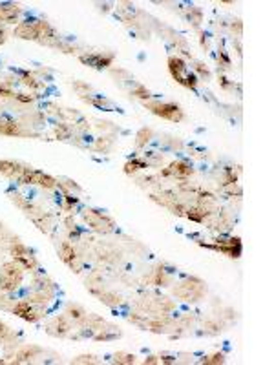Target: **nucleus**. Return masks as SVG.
I'll list each match as a JSON object with an SVG mask.
<instances>
[{"label":"nucleus","instance_id":"nucleus-8","mask_svg":"<svg viewBox=\"0 0 274 365\" xmlns=\"http://www.w3.org/2000/svg\"><path fill=\"white\" fill-rule=\"evenodd\" d=\"M194 173V168H192V164L185 163V161H174L170 163L166 168H163L159 172L161 177H176L179 181H185L188 179Z\"/></svg>","mask_w":274,"mask_h":365},{"label":"nucleus","instance_id":"nucleus-5","mask_svg":"<svg viewBox=\"0 0 274 365\" xmlns=\"http://www.w3.org/2000/svg\"><path fill=\"white\" fill-rule=\"evenodd\" d=\"M201 246L210 248V250L221 252V254L228 256V258H239L242 256V241L239 237H230V239H225V241H216L214 245H205V243H199Z\"/></svg>","mask_w":274,"mask_h":365},{"label":"nucleus","instance_id":"nucleus-6","mask_svg":"<svg viewBox=\"0 0 274 365\" xmlns=\"http://www.w3.org/2000/svg\"><path fill=\"white\" fill-rule=\"evenodd\" d=\"M59 258L62 263H66L70 267V269L73 270V272H81L82 270V260L81 256L77 254V250H75V246L72 245L70 241H64L62 245L59 246Z\"/></svg>","mask_w":274,"mask_h":365},{"label":"nucleus","instance_id":"nucleus-39","mask_svg":"<svg viewBox=\"0 0 274 365\" xmlns=\"http://www.w3.org/2000/svg\"><path fill=\"white\" fill-rule=\"evenodd\" d=\"M143 363H145V365L159 363V356H148V358H145V360H143Z\"/></svg>","mask_w":274,"mask_h":365},{"label":"nucleus","instance_id":"nucleus-24","mask_svg":"<svg viewBox=\"0 0 274 365\" xmlns=\"http://www.w3.org/2000/svg\"><path fill=\"white\" fill-rule=\"evenodd\" d=\"M97 298H99V300L102 301L105 305L112 307V309L121 305V296H119V294H115V292H112V290H102Z\"/></svg>","mask_w":274,"mask_h":365},{"label":"nucleus","instance_id":"nucleus-22","mask_svg":"<svg viewBox=\"0 0 274 365\" xmlns=\"http://www.w3.org/2000/svg\"><path fill=\"white\" fill-rule=\"evenodd\" d=\"M185 17H187V20L192 24V27L199 29V24L203 22V11H201V8L192 6V8H188V11L185 13Z\"/></svg>","mask_w":274,"mask_h":365},{"label":"nucleus","instance_id":"nucleus-23","mask_svg":"<svg viewBox=\"0 0 274 365\" xmlns=\"http://www.w3.org/2000/svg\"><path fill=\"white\" fill-rule=\"evenodd\" d=\"M152 137H154V130L152 128H141L135 133V146L137 148H146V144L152 141Z\"/></svg>","mask_w":274,"mask_h":365},{"label":"nucleus","instance_id":"nucleus-2","mask_svg":"<svg viewBox=\"0 0 274 365\" xmlns=\"http://www.w3.org/2000/svg\"><path fill=\"white\" fill-rule=\"evenodd\" d=\"M24 279V267L18 261H8L0 269V292H15Z\"/></svg>","mask_w":274,"mask_h":365},{"label":"nucleus","instance_id":"nucleus-9","mask_svg":"<svg viewBox=\"0 0 274 365\" xmlns=\"http://www.w3.org/2000/svg\"><path fill=\"white\" fill-rule=\"evenodd\" d=\"M11 310H13V314H17L18 318L26 319V321H29V323H35V321H39V319L42 318L41 310L35 309V307H33L27 300H18L17 303H13Z\"/></svg>","mask_w":274,"mask_h":365},{"label":"nucleus","instance_id":"nucleus-26","mask_svg":"<svg viewBox=\"0 0 274 365\" xmlns=\"http://www.w3.org/2000/svg\"><path fill=\"white\" fill-rule=\"evenodd\" d=\"M15 261H18V263L22 265L24 270H37L39 269V261H37V258L31 254V252H29V254L20 256V258H15Z\"/></svg>","mask_w":274,"mask_h":365},{"label":"nucleus","instance_id":"nucleus-33","mask_svg":"<svg viewBox=\"0 0 274 365\" xmlns=\"http://www.w3.org/2000/svg\"><path fill=\"white\" fill-rule=\"evenodd\" d=\"M13 340H15L13 331L4 321H0V342H13Z\"/></svg>","mask_w":274,"mask_h":365},{"label":"nucleus","instance_id":"nucleus-19","mask_svg":"<svg viewBox=\"0 0 274 365\" xmlns=\"http://www.w3.org/2000/svg\"><path fill=\"white\" fill-rule=\"evenodd\" d=\"M119 336H121V331H117V327H114V325H108V328H99V333L93 334V340H97V342H110V340H115Z\"/></svg>","mask_w":274,"mask_h":365},{"label":"nucleus","instance_id":"nucleus-36","mask_svg":"<svg viewBox=\"0 0 274 365\" xmlns=\"http://www.w3.org/2000/svg\"><path fill=\"white\" fill-rule=\"evenodd\" d=\"M72 363H99V360H97L93 354H82V356H77V358H73Z\"/></svg>","mask_w":274,"mask_h":365},{"label":"nucleus","instance_id":"nucleus-1","mask_svg":"<svg viewBox=\"0 0 274 365\" xmlns=\"http://www.w3.org/2000/svg\"><path fill=\"white\" fill-rule=\"evenodd\" d=\"M172 294L185 303H197L207 296V283L196 276H190L185 281L178 283L172 288Z\"/></svg>","mask_w":274,"mask_h":365},{"label":"nucleus","instance_id":"nucleus-40","mask_svg":"<svg viewBox=\"0 0 274 365\" xmlns=\"http://www.w3.org/2000/svg\"><path fill=\"white\" fill-rule=\"evenodd\" d=\"M219 84H221V88H225V90L234 88V84H228L227 82V77H225V75H219Z\"/></svg>","mask_w":274,"mask_h":365},{"label":"nucleus","instance_id":"nucleus-42","mask_svg":"<svg viewBox=\"0 0 274 365\" xmlns=\"http://www.w3.org/2000/svg\"><path fill=\"white\" fill-rule=\"evenodd\" d=\"M66 228L68 230H72V228H75V221H73V217L70 215V217H66Z\"/></svg>","mask_w":274,"mask_h":365},{"label":"nucleus","instance_id":"nucleus-21","mask_svg":"<svg viewBox=\"0 0 274 365\" xmlns=\"http://www.w3.org/2000/svg\"><path fill=\"white\" fill-rule=\"evenodd\" d=\"M114 135H102L99 139H95V144H93V150L99 152V154H108L114 146Z\"/></svg>","mask_w":274,"mask_h":365},{"label":"nucleus","instance_id":"nucleus-35","mask_svg":"<svg viewBox=\"0 0 274 365\" xmlns=\"http://www.w3.org/2000/svg\"><path fill=\"white\" fill-rule=\"evenodd\" d=\"M203 363H207V365L225 363V354H221V352H216V354H212V356H207L205 360H203Z\"/></svg>","mask_w":274,"mask_h":365},{"label":"nucleus","instance_id":"nucleus-12","mask_svg":"<svg viewBox=\"0 0 274 365\" xmlns=\"http://www.w3.org/2000/svg\"><path fill=\"white\" fill-rule=\"evenodd\" d=\"M0 135L24 137V135H29V133L24 132L22 124L17 123V121H15V119H11L9 115H0Z\"/></svg>","mask_w":274,"mask_h":365},{"label":"nucleus","instance_id":"nucleus-29","mask_svg":"<svg viewBox=\"0 0 274 365\" xmlns=\"http://www.w3.org/2000/svg\"><path fill=\"white\" fill-rule=\"evenodd\" d=\"M194 73H196L197 79H201V81H209V79L212 77L210 69L207 68L203 62H199V60H196V62H194Z\"/></svg>","mask_w":274,"mask_h":365},{"label":"nucleus","instance_id":"nucleus-14","mask_svg":"<svg viewBox=\"0 0 274 365\" xmlns=\"http://www.w3.org/2000/svg\"><path fill=\"white\" fill-rule=\"evenodd\" d=\"M39 354H42V347L24 345L15 352L13 360H9V363H27V361H33V358H37Z\"/></svg>","mask_w":274,"mask_h":365},{"label":"nucleus","instance_id":"nucleus-3","mask_svg":"<svg viewBox=\"0 0 274 365\" xmlns=\"http://www.w3.org/2000/svg\"><path fill=\"white\" fill-rule=\"evenodd\" d=\"M146 110H150L152 114L157 115L161 119H166L170 123H181L185 119V112L181 110V106L176 102H161V100H145L143 102Z\"/></svg>","mask_w":274,"mask_h":365},{"label":"nucleus","instance_id":"nucleus-16","mask_svg":"<svg viewBox=\"0 0 274 365\" xmlns=\"http://www.w3.org/2000/svg\"><path fill=\"white\" fill-rule=\"evenodd\" d=\"M145 281L152 283V285H155V287H168L170 285V278L166 276V270L163 269V267H157V269L152 270V274L148 276V278H145Z\"/></svg>","mask_w":274,"mask_h":365},{"label":"nucleus","instance_id":"nucleus-10","mask_svg":"<svg viewBox=\"0 0 274 365\" xmlns=\"http://www.w3.org/2000/svg\"><path fill=\"white\" fill-rule=\"evenodd\" d=\"M72 328H73L72 321H70L68 314L64 312V314H60V316H57V318L51 319L50 323H48V327H46V333L51 334V336L64 338V336H68Z\"/></svg>","mask_w":274,"mask_h":365},{"label":"nucleus","instance_id":"nucleus-25","mask_svg":"<svg viewBox=\"0 0 274 365\" xmlns=\"http://www.w3.org/2000/svg\"><path fill=\"white\" fill-rule=\"evenodd\" d=\"M73 135V128L68 123H57L55 124V137L59 141H68Z\"/></svg>","mask_w":274,"mask_h":365},{"label":"nucleus","instance_id":"nucleus-38","mask_svg":"<svg viewBox=\"0 0 274 365\" xmlns=\"http://www.w3.org/2000/svg\"><path fill=\"white\" fill-rule=\"evenodd\" d=\"M110 124H112V123H105V121L100 123V121H97V128H99V130H112V132H115L117 128H115V126H110Z\"/></svg>","mask_w":274,"mask_h":365},{"label":"nucleus","instance_id":"nucleus-17","mask_svg":"<svg viewBox=\"0 0 274 365\" xmlns=\"http://www.w3.org/2000/svg\"><path fill=\"white\" fill-rule=\"evenodd\" d=\"M210 214H212V212H209V210L203 208V206L196 205V206H188L185 217H188L190 221H196V223H203Z\"/></svg>","mask_w":274,"mask_h":365},{"label":"nucleus","instance_id":"nucleus-15","mask_svg":"<svg viewBox=\"0 0 274 365\" xmlns=\"http://www.w3.org/2000/svg\"><path fill=\"white\" fill-rule=\"evenodd\" d=\"M20 13H22V8L18 4H13V2H0V22H8V24L17 22Z\"/></svg>","mask_w":274,"mask_h":365},{"label":"nucleus","instance_id":"nucleus-20","mask_svg":"<svg viewBox=\"0 0 274 365\" xmlns=\"http://www.w3.org/2000/svg\"><path fill=\"white\" fill-rule=\"evenodd\" d=\"M148 166H150V164H148L146 159L132 157V161H126V164H124V173H126V175H133V173H137L139 170H145L148 168Z\"/></svg>","mask_w":274,"mask_h":365},{"label":"nucleus","instance_id":"nucleus-34","mask_svg":"<svg viewBox=\"0 0 274 365\" xmlns=\"http://www.w3.org/2000/svg\"><path fill=\"white\" fill-rule=\"evenodd\" d=\"M73 90L77 91L79 97H86L91 91V86L90 84H84V82H81V81H75L73 82Z\"/></svg>","mask_w":274,"mask_h":365},{"label":"nucleus","instance_id":"nucleus-41","mask_svg":"<svg viewBox=\"0 0 274 365\" xmlns=\"http://www.w3.org/2000/svg\"><path fill=\"white\" fill-rule=\"evenodd\" d=\"M6 39H8V33H6V29L2 26H0V46L4 44L6 42Z\"/></svg>","mask_w":274,"mask_h":365},{"label":"nucleus","instance_id":"nucleus-28","mask_svg":"<svg viewBox=\"0 0 274 365\" xmlns=\"http://www.w3.org/2000/svg\"><path fill=\"white\" fill-rule=\"evenodd\" d=\"M130 93H132L133 97H137V99H141L143 102L145 100H150L152 97H154V93H152L150 90L146 86H143V84H133V88L130 90Z\"/></svg>","mask_w":274,"mask_h":365},{"label":"nucleus","instance_id":"nucleus-30","mask_svg":"<svg viewBox=\"0 0 274 365\" xmlns=\"http://www.w3.org/2000/svg\"><path fill=\"white\" fill-rule=\"evenodd\" d=\"M114 361L115 363H121V365H132V363H135V356L130 354V352L119 351L114 354Z\"/></svg>","mask_w":274,"mask_h":365},{"label":"nucleus","instance_id":"nucleus-27","mask_svg":"<svg viewBox=\"0 0 274 365\" xmlns=\"http://www.w3.org/2000/svg\"><path fill=\"white\" fill-rule=\"evenodd\" d=\"M203 331H205L207 334H219L223 331V323L216 318H209L203 321Z\"/></svg>","mask_w":274,"mask_h":365},{"label":"nucleus","instance_id":"nucleus-11","mask_svg":"<svg viewBox=\"0 0 274 365\" xmlns=\"http://www.w3.org/2000/svg\"><path fill=\"white\" fill-rule=\"evenodd\" d=\"M168 71H170V75L176 79L178 84H181V86L187 88L188 68H187V62H185L181 57H178V55H170L168 57Z\"/></svg>","mask_w":274,"mask_h":365},{"label":"nucleus","instance_id":"nucleus-31","mask_svg":"<svg viewBox=\"0 0 274 365\" xmlns=\"http://www.w3.org/2000/svg\"><path fill=\"white\" fill-rule=\"evenodd\" d=\"M9 252H11V256H13V260L15 258H20V256H24V254H29V248H27L26 245H22L20 241H15L13 245L9 246Z\"/></svg>","mask_w":274,"mask_h":365},{"label":"nucleus","instance_id":"nucleus-4","mask_svg":"<svg viewBox=\"0 0 274 365\" xmlns=\"http://www.w3.org/2000/svg\"><path fill=\"white\" fill-rule=\"evenodd\" d=\"M82 217H84V221H86L88 225H90L95 232H100V234H108L114 230L115 223L114 219L108 217L106 214H102L100 210H93V208H88L82 212Z\"/></svg>","mask_w":274,"mask_h":365},{"label":"nucleus","instance_id":"nucleus-18","mask_svg":"<svg viewBox=\"0 0 274 365\" xmlns=\"http://www.w3.org/2000/svg\"><path fill=\"white\" fill-rule=\"evenodd\" d=\"M66 314H68L70 319H73L75 323L81 325L82 321H84V318H86V310H84V307H81L79 303H70L68 309H66Z\"/></svg>","mask_w":274,"mask_h":365},{"label":"nucleus","instance_id":"nucleus-37","mask_svg":"<svg viewBox=\"0 0 274 365\" xmlns=\"http://www.w3.org/2000/svg\"><path fill=\"white\" fill-rule=\"evenodd\" d=\"M60 185H62V187L66 188V190H68L70 194H72L73 190L77 192V194H81V192H82L81 187H79V185H77L75 181H72V179H60Z\"/></svg>","mask_w":274,"mask_h":365},{"label":"nucleus","instance_id":"nucleus-32","mask_svg":"<svg viewBox=\"0 0 274 365\" xmlns=\"http://www.w3.org/2000/svg\"><path fill=\"white\" fill-rule=\"evenodd\" d=\"M20 82H22L24 86L33 88V90H39V88H42V82L37 81V79L31 75V73H26V75H22V77H20Z\"/></svg>","mask_w":274,"mask_h":365},{"label":"nucleus","instance_id":"nucleus-13","mask_svg":"<svg viewBox=\"0 0 274 365\" xmlns=\"http://www.w3.org/2000/svg\"><path fill=\"white\" fill-rule=\"evenodd\" d=\"M26 164L17 163V161L11 159H0V173L6 175L8 179H15V181H20V175H22Z\"/></svg>","mask_w":274,"mask_h":365},{"label":"nucleus","instance_id":"nucleus-7","mask_svg":"<svg viewBox=\"0 0 274 365\" xmlns=\"http://www.w3.org/2000/svg\"><path fill=\"white\" fill-rule=\"evenodd\" d=\"M79 60L95 69H108L115 60L114 53H84L79 55Z\"/></svg>","mask_w":274,"mask_h":365}]
</instances>
